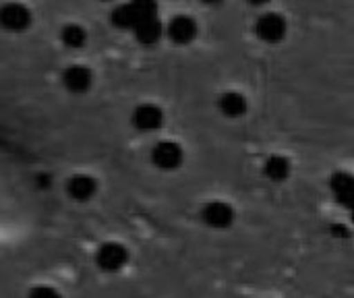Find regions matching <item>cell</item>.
Returning a JSON list of instances; mask_svg holds the SVG:
<instances>
[{
	"mask_svg": "<svg viewBox=\"0 0 354 298\" xmlns=\"http://www.w3.org/2000/svg\"><path fill=\"white\" fill-rule=\"evenodd\" d=\"M93 261H95L97 270L104 274H120L131 261V251L120 241H106V243L97 245Z\"/></svg>",
	"mask_w": 354,
	"mask_h": 298,
	"instance_id": "6da1fadb",
	"label": "cell"
},
{
	"mask_svg": "<svg viewBox=\"0 0 354 298\" xmlns=\"http://www.w3.org/2000/svg\"><path fill=\"white\" fill-rule=\"evenodd\" d=\"M253 33L257 35V39H261L268 46H278L286 39L288 35V21L282 12L276 10H268L263 15L257 17V21L253 23Z\"/></svg>",
	"mask_w": 354,
	"mask_h": 298,
	"instance_id": "7a4b0ae2",
	"label": "cell"
},
{
	"mask_svg": "<svg viewBox=\"0 0 354 298\" xmlns=\"http://www.w3.org/2000/svg\"><path fill=\"white\" fill-rule=\"evenodd\" d=\"M149 160L158 170L174 172L185 164V147L174 139H162L151 147Z\"/></svg>",
	"mask_w": 354,
	"mask_h": 298,
	"instance_id": "3957f363",
	"label": "cell"
},
{
	"mask_svg": "<svg viewBox=\"0 0 354 298\" xmlns=\"http://www.w3.org/2000/svg\"><path fill=\"white\" fill-rule=\"evenodd\" d=\"M33 25V12L25 2L8 0L0 4V29L8 33H25Z\"/></svg>",
	"mask_w": 354,
	"mask_h": 298,
	"instance_id": "277c9868",
	"label": "cell"
},
{
	"mask_svg": "<svg viewBox=\"0 0 354 298\" xmlns=\"http://www.w3.org/2000/svg\"><path fill=\"white\" fill-rule=\"evenodd\" d=\"M166 122V112L160 104L153 102H141L131 112V124L139 133H158L162 131Z\"/></svg>",
	"mask_w": 354,
	"mask_h": 298,
	"instance_id": "5b68a950",
	"label": "cell"
},
{
	"mask_svg": "<svg viewBox=\"0 0 354 298\" xmlns=\"http://www.w3.org/2000/svg\"><path fill=\"white\" fill-rule=\"evenodd\" d=\"M164 37L176 46H191L199 37V23L191 15H174L168 23H164Z\"/></svg>",
	"mask_w": 354,
	"mask_h": 298,
	"instance_id": "8992f818",
	"label": "cell"
},
{
	"mask_svg": "<svg viewBox=\"0 0 354 298\" xmlns=\"http://www.w3.org/2000/svg\"><path fill=\"white\" fill-rule=\"evenodd\" d=\"M201 222L212 230H228L236 222V209L232 203H228L224 199L207 201L201 207Z\"/></svg>",
	"mask_w": 354,
	"mask_h": 298,
	"instance_id": "52a82bcc",
	"label": "cell"
},
{
	"mask_svg": "<svg viewBox=\"0 0 354 298\" xmlns=\"http://www.w3.org/2000/svg\"><path fill=\"white\" fill-rule=\"evenodd\" d=\"M64 191H66V197L71 201H75V203H89L100 193V180L93 174L77 172V174L66 178Z\"/></svg>",
	"mask_w": 354,
	"mask_h": 298,
	"instance_id": "ba28073f",
	"label": "cell"
},
{
	"mask_svg": "<svg viewBox=\"0 0 354 298\" xmlns=\"http://www.w3.org/2000/svg\"><path fill=\"white\" fill-rule=\"evenodd\" d=\"M60 85L71 95H85L93 87V71L87 64H68L60 75Z\"/></svg>",
	"mask_w": 354,
	"mask_h": 298,
	"instance_id": "9c48e42d",
	"label": "cell"
},
{
	"mask_svg": "<svg viewBox=\"0 0 354 298\" xmlns=\"http://www.w3.org/2000/svg\"><path fill=\"white\" fill-rule=\"evenodd\" d=\"M218 112L228 120H239L249 114V97L239 89H226L216 100Z\"/></svg>",
	"mask_w": 354,
	"mask_h": 298,
	"instance_id": "30bf717a",
	"label": "cell"
},
{
	"mask_svg": "<svg viewBox=\"0 0 354 298\" xmlns=\"http://www.w3.org/2000/svg\"><path fill=\"white\" fill-rule=\"evenodd\" d=\"M131 31H133L137 44L149 48V46H156V44L162 41V37H164V23L158 19V15H153V17L139 19L137 25Z\"/></svg>",
	"mask_w": 354,
	"mask_h": 298,
	"instance_id": "8fae6325",
	"label": "cell"
},
{
	"mask_svg": "<svg viewBox=\"0 0 354 298\" xmlns=\"http://www.w3.org/2000/svg\"><path fill=\"white\" fill-rule=\"evenodd\" d=\"M261 172L272 183H286L292 174V162L284 153H272L266 158Z\"/></svg>",
	"mask_w": 354,
	"mask_h": 298,
	"instance_id": "7c38bea8",
	"label": "cell"
},
{
	"mask_svg": "<svg viewBox=\"0 0 354 298\" xmlns=\"http://www.w3.org/2000/svg\"><path fill=\"white\" fill-rule=\"evenodd\" d=\"M330 191L334 195V199L344 205L346 209L353 207V199H354V178L351 172H334L332 178H330Z\"/></svg>",
	"mask_w": 354,
	"mask_h": 298,
	"instance_id": "4fadbf2b",
	"label": "cell"
},
{
	"mask_svg": "<svg viewBox=\"0 0 354 298\" xmlns=\"http://www.w3.org/2000/svg\"><path fill=\"white\" fill-rule=\"evenodd\" d=\"M89 41V33L81 23H66L60 29V44L68 50H81Z\"/></svg>",
	"mask_w": 354,
	"mask_h": 298,
	"instance_id": "5bb4252c",
	"label": "cell"
},
{
	"mask_svg": "<svg viewBox=\"0 0 354 298\" xmlns=\"http://www.w3.org/2000/svg\"><path fill=\"white\" fill-rule=\"evenodd\" d=\"M141 19V15L137 12V8L133 6V2H124V4H118L114 10H112V23L118 27V29H133L137 25V21Z\"/></svg>",
	"mask_w": 354,
	"mask_h": 298,
	"instance_id": "9a60e30c",
	"label": "cell"
},
{
	"mask_svg": "<svg viewBox=\"0 0 354 298\" xmlns=\"http://www.w3.org/2000/svg\"><path fill=\"white\" fill-rule=\"evenodd\" d=\"M31 295H35V297H58L60 292L52 286H35V288H31Z\"/></svg>",
	"mask_w": 354,
	"mask_h": 298,
	"instance_id": "2e32d148",
	"label": "cell"
},
{
	"mask_svg": "<svg viewBox=\"0 0 354 298\" xmlns=\"http://www.w3.org/2000/svg\"><path fill=\"white\" fill-rule=\"evenodd\" d=\"M274 0H249V4L251 6H268V4H272Z\"/></svg>",
	"mask_w": 354,
	"mask_h": 298,
	"instance_id": "e0dca14e",
	"label": "cell"
},
{
	"mask_svg": "<svg viewBox=\"0 0 354 298\" xmlns=\"http://www.w3.org/2000/svg\"><path fill=\"white\" fill-rule=\"evenodd\" d=\"M201 4H205V6H218V4H222L224 0H199Z\"/></svg>",
	"mask_w": 354,
	"mask_h": 298,
	"instance_id": "ac0fdd59",
	"label": "cell"
},
{
	"mask_svg": "<svg viewBox=\"0 0 354 298\" xmlns=\"http://www.w3.org/2000/svg\"><path fill=\"white\" fill-rule=\"evenodd\" d=\"M104 2H106V0H104Z\"/></svg>",
	"mask_w": 354,
	"mask_h": 298,
	"instance_id": "d6986e66",
	"label": "cell"
}]
</instances>
